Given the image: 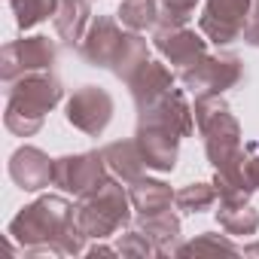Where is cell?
Segmentation results:
<instances>
[{"instance_id": "obj_21", "label": "cell", "mask_w": 259, "mask_h": 259, "mask_svg": "<svg viewBox=\"0 0 259 259\" xmlns=\"http://www.w3.org/2000/svg\"><path fill=\"white\" fill-rule=\"evenodd\" d=\"M244 40H247V43H253V46H259V19H256V22H253V25L247 28Z\"/></svg>"}, {"instance_id": "obj_16", "label": "cell", "mask_w": 259, "mask_h": 259, "mask_svg": "<svg viewBox=\"0 0 259 259\" xmlns=\"http://www.w3.org/2000/svg\"><path fill=\"white\" fill-rule=\"evenodd\" d=\"M104 159L110 162V168H116L125 180H138L141 177V171H144V153H141V147H138V141H132V144H110L107 150H104Z\"/></svg>"}, {"instance_id": "obj_1", "label": "cell", "mask_w": 259, "mask_h": 259, "mask_svg": "<svg viewBox=\"0 0 259 259\" xmlns=\"http://www.w3.org/2000/svg\"><path fill=\"white\" fill-rule=\"evenodd\" d=\"M189 107L183 104L180 92H165L153 104L144 107L141 113V128H138V147L144 153L147 168L171 171L177 159V144L180 135H189Z\"/></svg>"}, {"instance_id": "obj_2", "label": "cell", "mask_w": 259, "mask_h": 259, "mask_svg": "<svg viewBox=\"0 0 259 259\" xmlns=\"http://www.w3.org/2000/svg\"><path fill=\"white\" fill-rule=\"evenodd\" d=\"M7 85V128L28 138L43 125V116L61 98V85L46 70L25 73L19 79H10Z\"/></svg>"}, {"instance_id": "obj_6", "label": "cell", "mask_w": 259, "mask_h": 259, "mask_svg": "<svg viewBox=\"0 0 259 259\" xmlns=\"http://www.w3.org/2000/svg\"><path fill=\"white\" fill-rule=\"evenodd\" d=\"M259 19V0H207L201 31L213 43H232Z\"/></svg>"}, {"instance_id": "obj_18", "label": "cell", "mask_w": 259, "mask_h": 259, "mask_svg": "<svg viewBox=\"0 0 259 259\" xmlns=\"http://www.w3.org/2000/svg\"><path fill=\"white\" fill-rule=\"evenodd\" d=\"M122 22L128 28H135V31H144V28H153L159 22V10L153 0H125L122 10H119Z\"/></svg>"}, {"instance_id": "obj_5", "label": "cell", "mask_w": 259, "mask_h": 259, "mask_svg": "<svg viewBox=\"0 0 259 259\" xmlns=\"http://www.w3.org/2000/svg\"><path fill=\"white\" fill-rule=\"evenodd\" d=\"M70 229H76V213L61 198H43V201L25 207L13 220V226H10V232L19 235L22 241H34V238H64Z\"/></svg>"}, {"instance_id": "obj_4", "label": "cell", "mask_w": 259, "mask_h": 259, "mask_svg": "<svg viewBox=\"0 0 259 259\" xmlns=\"http://www.w3.org/2000/svg\"><path fill=\"white\" fill-rule=\"evenodd\" d=\"M125 220H128V213H125V192L113 180H104L101 186L85 192L82 204L76 207V229L82 235H92V238L110 235Z\"/></svg>"}, {"instance_id": "obj_9", "label": "cell", "mask_w": 259, "mask_h": 259, "mask_svg": "<svg viewBox=\"0 0 259 259\" xmlns=\"http://www.w3.org/2000/svg\"><path fill=\"white\" fill-rule=\"evenodd\" d=\"M110 113H113V101L98 85H82L67 104V122L85 135H101L110 122Z\"/></svg>"}, {"instance_id": "obj_10", "label": "cell", "mask_w": 259, "mask_h": 259, "mask_svg": "<svg viewBox=\"0 0 259 259\" xmlns=\"http://www.w3.org/2000/svg\"><path fill=\"white\" fill-rule=\"evenodd\" d=\"M104 153H85V156H67V159H58L55 162V174H52V183L67 189V192H76V195H85L92 192L95 186L104 183Z\"/></svg>"}, {"instance_id": "obj_19", "label": "cell", "mask_w": 259, "mask_h": 259, "mask_svg": "<svg viewBox=\"0 0 259 259\" xmlns=\"http://www.w3.org/2000/svg\"><path fill=\"white\" fill-rule=\"evenodd\" d=\"M177 204L183 210H204L213 204V189L207 183H189L186 189L177 192Z\"/></svg>"}, {"instance_id": "obj_11", "label": "cell", "mask_w": 259, "mask_h": 259, "mask_svg": "<svg viewBox=\"0 0 259 259\" xmlns=\"http://www.w3.org/2000/svg\"><path fill=\"white\" fill-rule=\"evenodd\" d=\"M156 46L171 58L174 67H192L195 61L204 58V40L195 37L192 31H183L180 25L177 28H162L156 34Z\"/></svg>"}, {"instance_id": "obj_12", "label": "cell", "mask_w": 259, "mask_h": 259, "mask_svg": "<svg viewBox=\"0 0 259 259\" xmlns=\"http://www.w3.org/2000/svg\"><path fill=\"white\" fill-rule=\"evenodd\" d=\"M10 174H13V180L22 186V189H40V186H46L49 180H52V174H55V162H49L40 150H34V147H25V150H19L16 156H13V165H10Z\"/></svg>"}, {"instance_id": "obj_3", "label": "cell", "mask_w": 259, "mask_h": 259, "mask_svg": "<svg viewBox=\"0 0 259 259\" xmlns=\"http://www.w3.org/2000/svg\"><path fill=\"white\" fill-rule=\"evenodd\" d=\"M79 52L95 67H110L122 79H132L147 61V43L135 34H122L113 19H98L89 37L79 43Z\"/></svg>"}, {"instance_id": "obj_17", "label": "cell", "mask_w": 259, "mask_h": 259, "mask_svg": "<svg viewBox=\"0 0 259 259\" xmlns=\"http://www.w3.org/2000/svg\"><path fill=\"white\" fill-rule=\"evenodd\" d=\"M10 4L19 16V28H34L58 13V0H10Z\"/></svg>"}, {"instance_id": "obj_15", "label": "cell", "mask_w": 259, "mask_h": 259, "mask_svg": "<svg viewBox=\"0 0 259 259\" xmlns=\"http://www.w3.org/2000/svg\"><path fill=\"white\" fill-rule=\"evenodd\" d=\"M132 198H135V207L144 217H162L171 207V189L165 183H159V180H141V183H135Z\"/></svg>"}, {"instance_id": "obj_20", "label": "cell", "mask_w": 259, "mask_h": 259, "mask_svg": "<svg viewBox=\"0 0 259 259\" xmlns=\"http://www.w3.org/2000/svg\"><path fill=\"white\" fill-rule=\"evenodd\" d=\"M192 7H195V0H162V10H165V25H171V28L183 25V22L189 19Z\"/></svg>"}, {"instance_id": "obj_14", "label": "cell", "mask_w": 259, "mask_h": 259, "mask_svg": "<svg viewBox=\"0 0 259 259\" xmlns=\"http://www.w3.org/2000/svg\"><path fill=\"white\" fill-rule=\"evenodd\" d=\"M85 22H89V0H58L55 28H58V34H61L70 46L79 43Z\"/></svg>"}, {"instance_id": "obj_13", "label": "cell", "mask_w": 259, "mask_h": 259, "mask_svg": "<svg viewBox=\"0 0 259 259\" xmlns=\"http://www.w3.org/2000/svg\"><path fill=\"white\" fill-rule=\"evenodd\" d=\"M171 82H174L171 70H165V67L156 64V61H144V64L138 67V73L128 79L132 95H135V101H138L141 110H144L147 104H153L156 98H162V95L171 89Z\"/></svg>"}, {"instance_id": "obj_8", "label": "cell", "mask_w": 259, "mask_h": 259, "mask_svg": "<svg viewBox=\"0 0 259 259\" xmlns=\"http://www.w3.org/2000/svg\"><path fill=\"white\" fill-rule=\"evenodd\" d=\"M55 64V43L46 37H28L19 43H10L4 49V79H19L34 70H46Z\"/></svg>"}, {"instance_id": "obj_7", "label": "cell", "mask_w": 259, "mask_h": 259, "mask_svg": "<svg viewBox=\"0 0 259 259\" xmlns=\"http://www.w3.org/2000/svg\"><path fill=\"white\" fill-rule=\"evenodd\" d=\"M241 79V61L235 55H217V58H201L195 61V67L183 70V82L189 85V92H195L198 98L204 95H220L223 89L235 85Z\"/></svg>"}]
</instances>
